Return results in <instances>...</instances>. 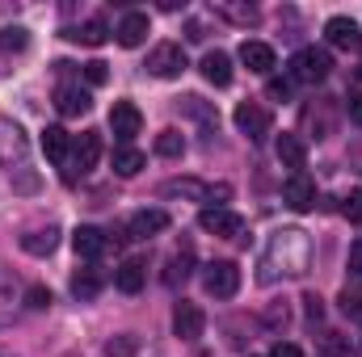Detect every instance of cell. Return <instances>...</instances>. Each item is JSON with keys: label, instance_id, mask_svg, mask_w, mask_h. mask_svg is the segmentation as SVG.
Masks as SVG:
<instances>
[{"label": "cell", "instance_id": "cell-21", "mask_svg": "<svg viewBox=\"0 0 362 357\" xmlns=\"http://www.w3.org/2000/svg\"><path fill=\"white\" fill-rule=\"evenodd\" d=\"M333 114H337V105H333V97H325L320 105H308L303 109V122L316 126V139H329L333 135Z\"/></svg>", "mask_w": 362, "mask_h": 357}, {"label": "cell", "instance_id": "cell-9", "mask_svg": "<svg viewBox=\"0 0 362 357\" xmlns=\"http://www.w3.org/2000/svg\"><path fill=\"white\" fill-rule=\"evenodd\" d=\"M282 202H286L295 214H308V210H316V185L303 177V173H295V177L282 185Z\"/></svg>", "mask_w": 362, "mask_h": 357}, {"label": "cell", "instance_id": "cell-3", "mask_svg": "<svg viewBox=\"0 0 362 357\" xmlns=\"http://www.w3.org/2000/svg\"><path fill=\"white\" fill-rule=\"evenodd\" d=\"M329 72H333V55L320 51V47H303L291 59V80L295 85H320V80H329Z\"/></svg>", "mask_w": 362, "mask_h": 357}, {"label": "cell", "instance_id": "cell-24", "mask_svg": "<svg viewBox=\"0 0 362 357\" xmlns=\"http://www.w3.org/2000/svg\"><path fill=\"white\" fill-rule=\"evenodd\" d=\"M21 248H25L30 257H51V253L59 248V227H47V231H30V236H21Z\"/></svg>", "mask_w": 362, "mask_h": 357}, {"label": "cell", "instance_id": "cell-5", "mask_svg": "<svg viewBox=\"0 0 362 357\" xmlns=\"http://www.w3.org/2000/svg\"><path fill=\"white\" fill-rule=\"evenodd\" d=\"M202 286H206L211 298H232L240 290V269L232 265V261H211V265L202 269Z\"/></svg>", "mask_w": 362, "mask_h": 357}, {"label": "cell", "instance_id": "cell-10", "mask_svg": "<svg viewBox=\"0 0 362 357\" xmlns=\"http://www.w3.org/2000/svg\"><path fill=\"white\" fill-rule=\"evenodd\" d=\"M202 328H206V315H202V307L181 298L177 311H173V332H177L181 341H198V337H202Z\"/></svg>", "mask_w": 362, "mask_h": 357}, {"label": "cell", "instance_id": "cell-27", "mask_svg": "<svg viewBox=\"0 0 362 357\" xmlns=\"http://www.w3.org/2000/svg\"><path fill=\"white\" fill-rule=\"evenodd\" d=\"M25 47H30V30L25 25H4L0 30V51L4 55H21Z\"/></svg>", "mask_w": 362, "mask_h": 357}, {"label": "cell", "instance_id": "cell-33", "mask_svg": "<svg viewBox=\"0 0 362 357\" xmlns=\"http://www.w3.org/2000/svg\"><path fill=\"white\" fill-rule=\"evenodd\" d=\"M320 353L325 357H350V341L341 332H325L320 337Z\"/></svg>", "mask_w": 362, "mask_h": 357}, {"label": "cell", "instance_id": "cell-30", "mask_svg": "<svg viewBox=\"0 0 362 357\" xmlns=\"http://www.w3.org/2000/svg\"><path fill=\"white\" fill-rule=\"evenodd\" d=\"M189 265H194V253L181 248L177 257H169V269H165V286H181L189 277Z\"/></svg>", "mask_w": 362, "mask_h": 357}, {"label": "cell", "instance_id": "cell-32", "mask_svg": "<svg viewBox=\"0 0 362 357\" xmlns=\"http://www.w3.org/2000/svg\"><path fill=\"white\" fill-rule=\"evenodd\" d=\"M160 193L165 198H206V185H198V181H169V185H160Z\"/></svg>", "mask_w": 362, "mask_h": 357}, {"label": "cell", "instance_id": "cell-4", "mask_svg": "<svg viewBox=\"0 0 362 357\" xmlns=\"http://www.w3.org/2000/svg\"><path fill=\"white\" fill-rule=\"evenodd\" d=\"M144 68H148V76H156V80H177L189 63H185V51H181V42H156Z\"/></svg>", "mask_w": 362, "mask_h": 357}, {"label": "cell", "instance_id": "cell-16", "mask_svg": "<svg viewBox=\"0 0 362 357\" xmlns=\"http://www.w3.org/2000/svg\"><path fill=\"white\" fill-rule=\"evenodd\" d=\"M198 68H202V76H206L215 89H228V85H232V59H228L223 51H206Z\"/></svg>", "mask_w": 362, "mask_h": 357}, {"label": "cell", "instance_id": "cell-14", "mask_svg": "<svg viewBox=\"0 0 362 357\" xmlns=\"http://www.w3.org/2000/svg\"><path fill=\"white\" fill-rule=\"evenodd\" d=\"M114 38H118V47H144V38H148V13H127L122 21H118V30H114Z\"/></svg>", "mask_w": 362, "mask_h": 357}, {"label": "cell", "instance_id": "cell-45", "mask_svg": "<svg viewBox=\"0 0 362 357\" xmlns=\"http://www.w3.org/2000/svg\"><path fill=\"white\" fill-rule=\"evenodd\" d=\"M185 38H189V42H202V38H206L202 21H189V25H185Z\"/></svg>", "mask_w": 362, "mask_h": 357}, {"label": "cell", "instance_id": "cell-20", "mask_svg": "<svg viewBox=\"0 0 362 357\" xmlns=\"http://www.w3.org/2000/svg\"><path fill=\"white\" fill-rule=\"evenodd\" d=\"M240 63L249 72H257V76H270L274 72V47H266V42H245L240 47Z\"/></svg>", "mask_w": 362, "mask_h": 357}, {"label": "cell", "instance_id": "cell-19", "mask_svg": "<svg viewBox=\"0 0 362 357\" xmlns=\"http://www.w3.org/2000/svg\"><path fill=\"white\" fill-rule=\"evenodd\" d=\"M101 286H105V273L97 265H85L72 273V294L81 298V303H89V298H97L101 294Z\"/></svg>", "mask_w": 362, "mask_h": 357}, {"label": "cell", "instance_id": "cell-43", "mask_svg": "<svg viewBox=\"0 0 362 357\" xmlns=\"http://www.w3.org/2000/svg\"><path fill=\"white\" fill-rule=\"evenodd\" d=\"M270 357H303V349L299 345H274Z\"/></svg>", "mask_w": 362, "mask_h": 357}, {"label": "cell", "instance_id": "cell-34", "mask_svg": "<svg viewBox=\"0 0 362 357\" xmlns=\"http://www.w3.org/2000/svg\"><path fill=\"white\" fill-rule=\"evenodd\" d=\"M135 349H139L135 337H114V341H105V357H131Z\"/></svg>", "mask_w": 362, "mask_h": 357}, {"label": "cell", "instance_id": "cell-44", "mask_svg": "<svg viewBox=\"0 0 362 357\" xmlns=\"http://www.w3.org/2000/svg\"><path fill=\"white\" fill-rule=\"evenodd\" d=\"M286 320H291V315H286V307H270V311H266V324H274V328H278V324H286Z\"/></svg>", "mask_w": 362, "mask_h": 357}, {"label": "cell", "instance_id": "cell-35", "mask_svg": "<svg viewBox=\"0 0 362 357\" xmlns=\"http://www.w3.org/2000/svg\"><path fill=\"white\" fill-rule=\"evenodd\" d=\"M25 307H30V311H47V307H51V290H47V286H30V290H25Z\"/></svg>", "mask_w": 362, "mask_h": 357}, {"label": "cell", "instance_id": "cell-39", "mask_svg": "<svg viewBox=\"0 0 362 357\" xmlns=\"http://www.w3.org/2000/svg\"><path fill=\"white\" fill-rule=\"evenodd\" d=\"M341 311H346V315H354V320H362V298L346 290V294H341Z\"/></svg>", "mask_w": 362, "mask_h": 357}, {"label": "cell", "instance_id": "cell-38", "mask_svg": "<svg viewBox=\"0 0 362 357\" xmlns=\"http://www.w3.org/2000/svg\"><path fill=\"white\" fill-rule=\"evenodd\" d=\"M291 89H295V80H270L266 85V97L270 101H291Z\"/></svg>", "mask_w": 362, "mask_h": 357}, {"label": "cell", "instance_id": "cell-23", "mask_svg": "<svg viewBox=\"0 0 362 357\" xmlns=\"http://www.w3.org/2000/svg\"><path fill=\"white\" fill-rule=\"evenodd\" d=\"M358 25L350 21V17H329L325 21V38L333 42V47H358Z\"/></svg>", "mask_w": 362, "mask_h": 357}, {"label": "cell", "instance_id": "cell-2", "mask_svg": "<svg viewBox=\"0 0 362 357\" xmlns=\"http://www.w3.org/2000/svg\"><path fill=\"white\" fill-rule=\"evenodd\" d=\"M25 164H30V135L21 131V122L0 114V169H8L17 193H34L38 189V177L25 173Z\"/></svg>", "mask_w": 362, "mask_h": 357}, {"label": "cell", "instance_id": "cell-28", "mask_svg": "<svg viewBox=\"0 0 362 357\" xmlns=\"http://www.w3.org/2000/svg\"><path fill=\"white\" fill-rule=\"evenodd\" d=\"M42 152H47V160H64L68 156V131L64 126H47L42 131Z\"/></svg>", "mask_w": 362, "mask_h": 357}, {"label": "cell", "instance_id": "cell-6", "mask_svg": "<svg viewBox=\"0 0 362 357\" xmlns=\"http://www.w3.org/2000/svg\"><path fill=\"white\" fill-rule=\"evenodd\" d=\"M232 118H236L240 135H249L253 143H262V139L270 135V109H266V105H257V101H240Z\"/></svg>", "mask_w": 362, "mask_h": 357}, {"label": "cell", "instance_id": "cell-22", "mask_svg": "<svg viewBox=\"0 0 362 357\" xmlns=\"http://www.w3.org/2000/svg\"><path fill=\"white\" fill-rule=\"evenodd\" d=\"M144 277H148V269H144V261H135V257L114 269V286H118L122 294H139V290H144Z\"/></svg>", "mask_w": 362, "mask_h": 357}, {"label": "cell", "instance_id": "cell-37", "mask_svg": "<svg viewBox=\"0 0 362 357\" xmlns=\"http://www.w3.org/2000/svg\"><path fill=\"white\" fill-rule=\"evenodd\" d=\"M341 214H346L350 223H358V227H362V189H354V193L346 198V206H341Z\"/></svg>", "mask_w": 362, "mask_h": 357}, {"label": "cell", "instance_id": "cell-25", "mask_svg": "<svg viewBox=\"0 0 362 357\" xmlns=\"http://www.w3.org/2000/svg\"><path fill=\"white\" fill-rule=\"evenodd\" d=\"M64 38H72V42H81V47H101L105 38H110V25L101 21V17H93L85 25H76V30H68Z\"/></svg>", "mask_w": 362, "mask_h": 357}, {"label": "cell", "instance_id": "cell-1", "mask_svg": "<svg viewBox=\"0 0 362 357\" xmlns=\"http://www.w3.org/2000/svg\"><path fill=\"white\" fill-rule=\"evenodd\" d=\"M308 265H312V240H308V231L282 227V231H274L270 240H266V248H262L257 282L270 286L278 277H303Z\"/></svg>", "mask_w": 362, "mask_h": 357}, {"label": "cell", "instance_id": "cell-42", "mask_svg": "<svg viewBox=\"0 0 362 357\" xmlns=\"http://www.w3.org/2000/svg\"><path fill=\"white\" fill-rule=\"evenodd\" d=\"M346 114H350L354 122H362V92H350V101H346Z\"/></svg>", "mask_w": 362, "mask_h": 357}, {"label": "cell", "instance_id": "cell-26", "mask_svg": "<svg viewBox=\"0 0 362 357\" xmlns=\"http://www.w3.org/2000/svg\"><path fill=\"white\" fill-rule=\"evenodd\" d=\"M144 164H148V156H144L139 147H118V152H114V173H118V177H135Z\"/></svg>", "mask_w": 362, "mask_h": 357}, {"label": "cell", "instance_id": "cell-40", "mask_svg": "<svg viewBox=\"0 0 362 357\" xmlns=\"http://www.w3.org/2000/svg\"><path fill=\"white\" fill-rule=\"evenodd\" d=\"M303 311H308V320H320V315H325V303H320V294H303Z\"/></svg>", "mask_w": 362, "mask_h": 357}, {"label": "cell", "instance_id": "cell-12", "mask_svg": "<svg viewBox=\"0 0 362 357\" xmlns=\"http://www.w3.org/2000/svg\"><path fill=\"white\" fill-rule=\"evenodd\" d=\"M72 248H76L81 261H97V257L110 248V236H105L101 227H76V231H72Z\"/></svg>", "mask_w": 362, "mask_h": 357}, {"label": "cell", "instance_id": "cell-29", "mask_svg": "<svg viewBox=\"0 0 362 357\" xmlns=\"http://www.w3.org/2000/svg\"><path fill=\"white\" fill-rule=\"evenodd\" d=\"M215 13H219V17H228V21H236V25H257V17H262L253 4H228V0H223V4H215Z\"/></svg>", "mask_w": 362, "mask_h": 357}, {"label": "cell", "instance_id": "cell-11", "mask_svg": "<svg viewBox=\"0 0 362 357\" xmlns=\"http://www.w3.org/2000/svg\"><path fill=\"white\" fill-rule=\"evenodd\" d=\"M55 109H59L64 118H81V114H89L93 109L89 89H81V85H59V89H55Z\"/></svg>", "mask_w": 362, "mask_h": 357}, {"label": "cell", "instance_id": "cell-31", "mask_svg": "<svg viewBox=\"0 0 362 357\" xmlns=\"http://www.w3.org/2000/svg\"><path fill=\"white\" fill-rule=\"evenodd\" d=\"M181 152H185L181 131H160V135H156V156H165V160H181Z\"/></svg>", "mask_w": 362, "mask_h": 357}, {"label": "cell", "instance_id": "cell-13", "mask_svg": "<svg viewBox=\"0 0 362 357\" xmlns=\"http://www.w3.org/2000/svg\"><path fill=\"white\" fill-rule=\"evenodd\" d=\"M97 160H101V135H97V131H85V135L72 143V169L89 173V169H97Z\"/></svg>", "mask_w": 362, "mask_h": 357}, {"label": "cell", "instance_id": "cell-41", "mask_svg": "<svg viewBox=\"0 0 362 357\" xmlns=\"http://www.w3.org/2000/svg\"><path fill=\"white\" fill-rule=\"evenodd\" d=\"M350 277H358L362 282V240L350 244Z\"/></svg>", "mask_w": 362, "mask_h": 357}, {"label": "cell", "instance_id": "cell-7", "mask_svg": "<svg viewBox=\"0 0 362 357\" xmlns=\"http://www.w3.org/2000/svg\"><path fill=\"white\" fill-rule=\"evenodd\" d=\"M198 227H202V231H211V236L236 240V236L245 231V219H240L236 210H223V206H206V210L198 214Z\"/></svg>", "mask_w": 362, "mask_h": 357}, {"label": "cell", "instance_id": "cell-36", "mask_svg": "<svg viewBox=\"0 0 362 357\" xmlns=\"http://www.w3.org/2000/svg\"><path fill=\"white\" fill-rule=\"evenodd\" d=\"M85 80H89L93 89H101V85L110 80V63H101V59H93V63H85Z\"/></svg>", "mask_w": 362, "mask_h": 357}, {"label": "cell", "instance_id": "cell-8", "mask_svg": "<svg viewBox=\"0 0 362 357\" xmlns=\"http://www.w3.org/2000/svg\"><path fill=\"white\" fill-rule=\"evenodd\" d=\"M110 131H114L118 143H131V139L144 131V114H139V105H131V101H114V109H110Z\"/></svg>", "mask_w": 362, "mask_h": 357}, {"label": "cell", "instance_id": "cell-17", "mask_svg": "<svg viewBox=\"0 0 362 357\" xmlns=\"http://www.w3.org/2000/svg\"><path fill=\"white\" fill-rule=\"evenodd\" d=\"M274 152H278V160H282L286 169H303V164H308V143H303L299 135H291V131H282V135H278Z\"/></svg>", "mask_w": 362, "mask_h": 357}, {"label": "cell", "instance_id": "cell-15", "mask_svg": "<svg viewBox=\"0 0 362 357\" xmlns=\"http://www.w3.org/2000/svg\"><path fill=\"white\" fill-rule=\"evenodd\" d=\"M165 227H169V214H165V210H139V214H131V223H127L131 240H148V236H160Z\"/></svg>", "mask_w": 362, "mask_h": 357}, {"label": "cell", "instance_id": "cell-18", "mask_svg": "<svg viewBox=\"0 0 362 357\" xmlns=\"http://www.w3.org/2000/svg\"><path fill=\"white\" fill-rule=\"evenodd\" d=\"M17 294H21L17 273L0 265V328H4V324H13V315H17Z\"/></svg>", "mask_w": 362, "mask_h": 357}]
</instances>
